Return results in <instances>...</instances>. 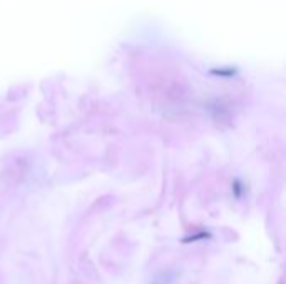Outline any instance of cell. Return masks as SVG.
<instances>
[{
    "label": "cell",
    "instance_id": "6da1fadb",
    "mask_svg": "<svg viewBox=\"0 0 286 284\" xmlns=\"http://www.w3.org/2000/svg\"><path fill=\"white\" fill-rule=\"evenodd\" d=\"M204 237H209L207 232H201V234H196L193 237H187V239H183V243H193V241H199V239H204Z\"/></svg>",
    "mask_w": 286,
    "mask_h": 284
}]
</instances>
